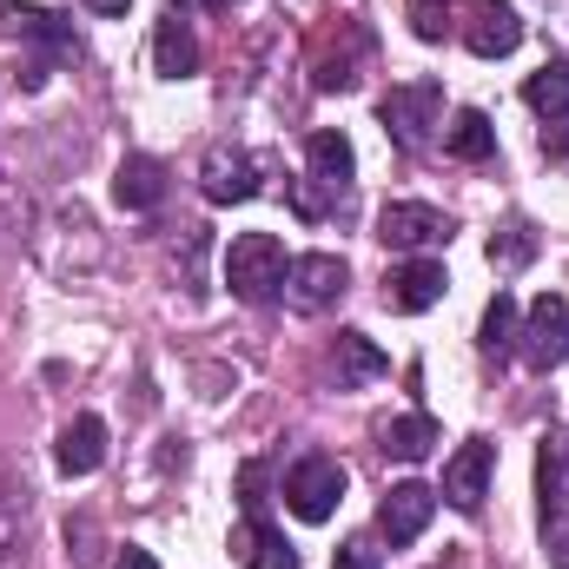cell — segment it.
<instances>
[{
  "label": "cell",
  "mask_w": 569,
  "mask_h": 569,
  "mask_svg": "<svg viewBox=\"0 0 569 569\" xmlns=\"http://www.w3.org/2000/svg\"><path fill=\"white\" fill-rule=\"evenodd\" d=\"M351 179H358V152L345 133H311L305 140V179L291 186V206H298V219H325L331 206H345V192H351Z\"/></svg>",
  "instance_id": "cell-1"
},
{
  "label": "cell",
  "mask_w": 569,
  "mask_h": 569,
  "mask_svg": "<svg viewBox=\"0 0 569 569\" xmlns=\"http://www.w3.org/2000/svg\"><path fill=\"white\" fill-rule=\"evenodd\" d=\"M284 246L279 232H239L232 246H226V284H232V298L239 305H272L284 291Z\"/></svg>",
  "instance_id": "cell-2"
},
{
  "label": "cell",
  "mask_w": 569,
  "mask_h": 569,
  "mask_svg": "<svg viewBox=\"0 0 569 569\" xmlns=\"http://www.w3.org/2000/svg\"><path fill=\"white\" fill-rule=\"evenodd\" d=\"M365 53H371L365 20H351V13H325L318 47H311V87H318V93H351V87H358Z\"/></svg>",
  "instance_id": "cell-3"
},
{
  "label": "cell",
  "mask_w": 569,
  "mask_h": 569,
  "mask_svg": "<svg viewBox=\"0 0 569 569\" xmlns=\"http://www.w3.org/2000/svg\"><path fill=\"white\" fill-rule=\"evenodd\" d=\"M378 120H385V133L398 152H425L437 140V120H443V87L437 80H405V87H391L385 100H378Z\"/></svg>",
  "instance_id": "cell-4"
},
{
  "label": "cell",
  "mask_w": 569,
  "mask_h": 569,
  "mask_svg": "<svg viewBox=\"0 0 569 569\" xmlns=\"http://www.w3.org/2000/svg\"><path fill=\"white\" fill-rule=\"evenodd\" d=\"M284 503L298 523H331V510L345 503V463L338 457H298L284 470Z\"/></svg>",
  "instance_id": "cell-5"
},
{
  "label": "cell",
  "mask_w": 569,
  "mask_h": 569,
  "mask_svg": "<svg viewBox=\"0 0 569 569\" xmlns=\"http://www.w3.org/2000/svg\"><path fill=\"white\" fill-rule=\"evenodd\" d=\"M517 358H523L530 371H557L569 358V298L563 291H543V298L523 311V325H517Z\"/></svg>",
  "instance_id": "cell-6"
},
{
  "label": "cell",
  "mask_w": 569,
  "mask_h": 569,
  "mask_svg": "<svg viewBox=\"0 0 569 569\" xmlns=\"http://www.w3.org/2000/svg\"><path fill=\"white\" fill-rule=\"evenodd\" d=\"M199 192L212 206H246L266 192V159H252L246 146H212L206 166H199Z\"/></svg>",
  "instance_id": "cell-7"
},
{
  "label": "cell",
  "mask_w": 569,
  "mask_h": 569,
  "mask_svg": "<svg viewBox=\"0 0 569 569\" xmlns=\"http://www.w3.org/2000/svg\"><path fill=\"white\" fill-rule=\"evenodd\" d=\"M345 259H331V252H305V259H291L284 266V305L291 311H305V318H318V311H331L338 298H345Z\"/></svg>",
  "instance_id": "cell-8"
},
{
  "label": "cell",
  "mask_w": 569,
  "mask_h": 569,
  "mask_svg": "<svg viewBox=\"0 0 569 569\" xmlns=\"http://www.w3.org/2000/svg\"><path fill=\"white\" fill-rule=\"evenodd\" d=\"M490 470H497V443L490 437H470V443H457V457L443 463V503L450 510H463V517H477L483 510V497H490Z\"/></svg>",
  "instance_id": "cell-9"
},
{
  "label": "cell",
  "mask_w": 569,
  "mask_h": 569,
  "mask_svg": "<svg viewBox=\"0 0 569 569\" xmlns=\"http://www.w3.org/2000/svg\"><path fill=\"white\" fill-rule=\"evenodd\" d=\"M378 239H385L391 252H430V246L450 239V212L418 206V199H391V206L378 212Z\"/></svg>",
  "instance_id": "cell-10"
},
{
  "label": "cell",
  "mask_w": 569,
  "mask_h": 569,
  "mask_svg": "<svg viewBox=\"0 0 569 569\" xmlns=\"http://www.w3.org/2000/svg\"><path fill=\"white\" fill-rule=\"evenodd\" d=\"M430 517H437V490H430V483H391L385 503H378V530H385L391 550L418 543L430 530Z\"/></svg>",
  "instance_id": "cell-11"
},
{
  "label": "cell",
  "mask_w": 569,
  "mask_h": 569,
  "mask_svg": "<svg viewBox=\"0 0 569 569\" xmlns=\"http://www.w3.org/2000/svg\"><path fill=\"white\" fill-rule=\"evenodd\" d=\"M443 284H450V272L437 259H405V266L385 272V305L405 311V318H418V311H430L443 298Z\"/></svg>",
  "instance_id": "cell-12"
},
{
  "label": "cell",
  "mask_w": 569,
  "mask_h": 569,
  "mask_svg": "<svg viewBox=\"0 0 569 569\" xmlns=\"http://www.w3.org/2000/svg\"><path fill=\"white\" fill-rule=\"evenodd\" d=\"M232 557L239 569H298V550L284 543V530L266 510H246V523L232 530Z\"/></svg>",
  "instance_id": "cell-13"
},
{
  "label": "cell",
  "mask_w": 569,
  "mask_h": 569,
  "mask_svg": "<svg viewBox=\"0 0 569 569\" xmlns=\"http://www.w3.org/2000/svg\"><path fill=\"white\" fill-rule=\"evenodd\" d=\"M463 47H470L477 60H503V53H517V47H523V13L503 7V0H483V7L470 13V27H463Z\"/></svg>",
  "instance_id": "cell-14"
},
{
  "label": "cell",
  "mask_w": 569,
  "mask_h": 569,
  "mask_svg": "<svg viewBox=\"0 0 569 569\" xmlns=\"http://www.w3.org/2000/svg\"><path fill=\"white\" fill-rule=\"evenodd\" d=\"M53 463H60V477H93V470L107 463V418L80 411L73 425L60 430V443H53Z\"/></svg>",
  "instance_id": "cell-15"
},
{
  "label": "cell",
  "mask_w": 569,
  "mask_h": 569,
  "mask_svg": "<svg viewBox=\"0 0 569 569\" xmlns=\"http://www.w3.org/2000/svg\"><path fill=\"white\" fill-rule=\"evenodd\" d=\"M0 33H13V40H40V47H53V53H80L73 27H67L60 13H47V7H27V0H0Z\"/></svg>",
  "instance_id": "cell-16"
},
{
  "label": "cell",
  "mask_w": 569,
  "mask_h": 569,
  "mask_svg": "<svg viewBox=\"0 0 569 569\" xmlns=\"http://www.w3.org/2000/svg\"><path fill=\"white\" fill-rule=\"evenodd\" d=\"M113 199H120L127 212H152V206L166 199V166H159L152 152H127L120 172H113Z\"/></svg>",
  "instance_id": "cell-17"
},
{
  "label": "cell",
  "mask_w": 569,
  "mask_h": 569,
  "mask_svg": "<svg viewBox=\"0 0 569 569\" xmlns=\"http://www.w3.org/2000/svg\"><path fill=\"white\" fill-rule=\"evenodd\" d=\"M152 67L166 73V80H186V73H199V40H192V27L179 20V7L152 27Z\"/></svg>",
  "instance_id": "cell-18"
},
{
  "label": "cell",
  "mask_w": 569,
  "mask_h": 569,
  "mask_svg": "<svg viewBox=\"0 0 569 569\" xmlns=\"http://www.w3.org/2000/svg\"><path fill=\"white\" fill-rule=\"evenodd\" d=\"M523 100H530V113L543 120V127H563L569 120V60H543L530 80H523Z\"/></svg>",
  "instance_id": "cell-19"
},
{
  "label": "cell",
  "mask_w": 569,
  "mask_h": 569,
  "mask_svg": "<svg viewBox=\"0 0 569 569\" xmlns=\"http://www.w3.org/2000/svg\"><path fill=\"white\" fill-rule=\"evenodd\" d=\"M443 152H450V159H463V166L497 159V127H490V113H483V107H463V113L443 127Z\"/></svg>",
  "instance_id": "cell-20"
},
{
  "label": "cell",
  "mask_w": 569,
  "mask_h": 569,
  "mask_svg": "<svg viewBox=\"0 0 569 569\" xmlns=\"http://www.w3.org/2000/svg\"><path fill=\"white\" fill-rule=\"evenodd\" d=\"M391 371V358L365 338V331H345L338 338V391H358V385H371V378H385Z\"/></svg>",
  "instance_id": "cell-21"
},
{
  "label": "cell",
  "mask_w": 569,
  "mask_h": 569,
  "mask_svg": "<svg viewBox=\"0 0 569 569\" xmlns=\"http://www.w3.org/2000/svg\"><path fill=\"white\" fill-rule=\"evenodd\" d=\"M378 443H385V457H398V463H425L430 450H437V425H430L425 411H411V418H391V425L378 430Z\"/></svg>",
  "instance_id": "cell-22"
},
{
  "label": "cell",
  "mask_w": 569,
  "mask_h": 569,
  "mask_svg": "<svg viewBox=\"0 0 569 569\" xmlns=\"http://www.w3.org/2000/svg\"><path fill=\"white\" fill-rule=\"evenodd\" d=\"M517 325H523L517 298H510V291H497V298L483 305V325H477V345H483V358H510V351H517Z\"/></svg>",
  "instance_id": "cell-23"
},
{
  "label": "cell",
  "mask_w": 569,
  "mask_h": 569,
  "mask_svg": "<svg viewBox=\"0 0 569 569\" xmlns=\"http://www.w3.org/2000/svg\"><path fill=\"white\" fill-rule=\"evenodd\" d=\"M563 477H569V443L563 437H543V457H537V490H543V530L563 523Z\"/></svg>",
  "instance_id": "cell-24"
},
{
  "label": "cell",
  "mask_w": 569,
  "mask_h": 569,
  "mask_svg": "<svg viewBox=\"0 0 569 569\" xmlns=\"http://www.w3.org/2000/svg\"><path fill=\"white\" fill-rule=\"evenodd\" d=\"M530 259H537V232H530L523 219H517V226H503V232L490 239V266H497V272H523Z\"/></svg>",
  "instance_id": "cell-25"
},
{
  "label": "cell",
  "mask_w": 569,
  "mask_h": 569,
  "mask_svg": "<svg viewBox=\"0 0 569 569\" xmlns=\"http://www.w3.org/2000/svg\"><path fill=\"white\" fill-rule=\"evenodd\" d=\"M405 13H411V33L430 40V47L457 27V0H405Z\"/></svg>",
  "instance_id": "cell-26"
},
{
  "label": "cell",
  "mask_w": 569,
  "mask_h": 569,
  "mask_svg": "<svg viewBox=\"0 0 569 569\" xmlns=\"http://www.w3.org/2000/svg\"><path fill=\"white\" fill-rule=\"evenodd\" d=\"M331 563H338V569H378V543H371V537H351Z\"/></svg>",
  "instance_id": "cell-27"
},
{
  "label": "cell",
  "mask_w": 569,
  "mask_h": 569,
  "mask_svg": "<svg viewBox=\"0 0 569 569\" xmlns=\"http://www.w3.org/2000/svg\"><path fill=\"white\" fill-rule=\"evenodd\" d=\"M543 152H550V159H569V120L563 127H543Z\"/></svg>",
  "instance_id": "cell-28"
},
{
  "label": "cell",
  "mask_w": 569,
  "mask_h": 569,
  "mask_svg": "<svg viewBox=\"0 0 569 569\" xmlns=\"http://www.w3.org/2000/svg\"><path fill=\"white\" fill-rule=\"evenodd\" d=\"M550 563H557V569H569V517L557 523V530H550Z\"/></svg>",
  "instance_id": "cell-29"
},
{
  "label": "cell",
  "mask_w": 569,
  "mask_h": 569,
  "mask_svg": "<svg viewBox=\"0 0 569 569\" xmlns=\"http://www.w3.org/2000/svg\"><path fill=\"white\" fill-rule=\"evenodd\" d=\"M113 569H159V563H152V550H133V543H127V550L113 557Z\"/></svg>",
  "instance_id": "cell-30"
},
{
  "label": "cell",
  "mask_w": 569,
  "mask_h": 569,
  "mask_svg": "<svg viewBox=\"0 0 569 569\" xmlns=\"http://www.w3.org/2000/svg\"><path fill=\"white\" fill-rule=\"evenodd\" d=\"M87 7H93V13H107V20H120V13H127L133 0H87Z\"/></svg>",
  "instance_id": "cell-31"
},
{
  "label": "cell",
  "mask_w": 569,
  "mask_h": 569,
  "mask_svg": "<svg viewBox=\"0 0 569 569\" xmlns=\"http://www.w3.org/2000/svg\"><path fill=\"white\" fill-rule=\"evenodd\" d=\"M186 7H206V13H232L239 0H186Z\"/></svg>",
  "instance_id": "cell-32"
}]
</instances>
